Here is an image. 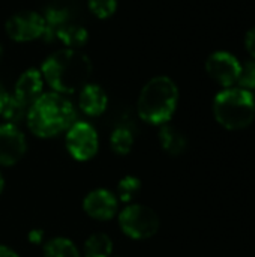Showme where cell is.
<instances>
[{
	"instance_id": "6da1fadb",
	"label": "cell",
	"mask_w": 255,
	"mask_h": 257,
	"mask_svg": "<svg viewBox=\"0 0 255 257\" xmlns=\"http://www.w3.org/2000/svg\"><path fill=\"white\" fill-rule=\"evenodd\" d=\"M41 74L54 92L60 95L75 93L87 84L92 75V63L84 53L74 48H62L44 60Z\"/></svg>"
},
{
	"instance_id": "7a4b0ae2",
	"label": "cell",
	"mask_w": 255,
	"mask_h": 257,
	"mask_svg": "<svg viewBox=\"0 0 255 257\" xmlns=\"http://www.w3.org/2000/svg\"><path fill=\"white\" fill-rule=\"evenodd\" d=\"M75 117V108L65 96L57 92H48L42 93L29 107L26 120L35 136L48 139L68 131L77 122Z\"/></svg>"
},
{
	"instance_id": "3957f363",
	"label": "cell",
	"mask_w": 255,
	"mask_h": 257,
	"mask_svg": "<svg viewBox=\"0 0 255 257\" xmlns=\"http://www.w3.org/2000/svg\"><path fill=\"white\" fill-rule=\"evenodd\" d=\"M179 102V89L176 83L165 75L153 77L140 92L137 111L138 116L150 125L168 123Z\"/></svg>"
},
{
	"instance_id": "277c9868",
	"label": "cell",
	"mask_w": 255,
	"mask_h": 257,
	"mask_svg": "<svg viewBox=\"0 0 255 257\" xmlns=\"http://www.w3.org/2000/svg\"><path fill=\"white\" fill-rule=\"evenodd\" d=\"M216 122L230 131L248 128L255 119V98L252 92L242 87H227L213 99Z\"/></svg>"
},
{
	"instance_id": "5b68a950",
	"label": "cell",
	"mask_w": 255,
	"mask_h": 257,
	"mask_svg": "<svg viewBox=\"0 0 255 257\" xmlns=\"http://www.w3.org/2000/svg\"><path fill=\"white\" fill-rule=\"evenodd\" d=\"M45 32L44 38L47 41H60L65 48H81L87 39V30L78 24L72 23L69 11L65 8H50L47 9L45 15Z\"/></svg>"
},
{
	"instance_id": "8992f818",
	"label": "cell",
	"mask_w": 255,
	"mask_h": 257,
	"mask_svg": "<svg viewBox=\"0 0 255 257\" xmlns=\"http://www.w3.org/2000/svg\"><path fill=\"white\" fill-rule=\"evenodd\" d=\"M119 226L122 232L132 239H147L158 233L159 217L144 205H131L119 215Z\"/></svg>"
},
{
	"instance_id": "52a82bcc",
	"label": "cell",
	"mask_w": 255,
	"mask_h": 257,
	"mask_svg": "<svg viewBox=\"0 0 255 257\" xmlns=\"http://www.w3.org/2000/svg\"><path fill=\"white\" fill-rule=\"evenodd\" d=\"M66 149L77 161H89L98 154L99 139L96 130L87 122H75L66 131Z\"/></svg>"
},
{
	"instance_id": "ba28073f",
	"label": "cell",
	"mask_w": 255,
	"mask_h": 257,
	"mask_svg": "<svg viewBox=\"0 0 255 257\" xmlns=\"http://www.w3.org/2000/svg\"><path fill=\"white\" fill-rule=\"evenodd\" d=\"M5 30L17 42H30L44 36L45 20L44 15L35 11H21L8 18Z\"/></svg>"
},
{
	"instance_id": "9c48e42d",
	"label": "cell",
	"mask_w": 255,
	"mask_h": 257,
	"mask_svg": "<svg viewBox=\"0 0 255 257\" xmlns=\"http://www.w3.org/2000/svg\"><path fill=\"white\" fill-rule=\"evenodd\" d=\"M206 71L224 89L233 87L239 78L240 62L228 51H215L206 60Z\"/></svg>"
},
{
	"instance_id": "30bf717a",
	"label": "cell",
	"mask_w": 255,
	"mask_h": 257,
	"mask_svg": "<svg viewBox=\"0 0 255 257\" xmlns=\"http://www.w3.org/2000/svg\"><path fill=\"white\" fill-rule=\"evenodd\" d=\"M27 143L24 134L12 123L0 125V166L17 164L26 154Z\"/></svg>"
},
{
	"instance_id": "8fae6325",
	"label": "cell",
	"mask_w": 255,
	"mask_h": 257,
	"mask_svg": "<svg viewBox=\"0 0 255 257\" xmlns=\"http://www.w3.org/2000/svg\"><path fill=\"white\" fill-rule=\"evenodd\" d=\"M117 208H119L117 197L105 188H98L90 191L83 200L84 212L90 218L99 221L111 220L117 214Z\"/></svg>"
},
{
	"instance_id": "7c38bea8",
	"label": "cell",
	"mask_w": 255,
	"mask_h": 257,
	"mask_svg": "<svg viewBox=\"0 0 255 257\" xmlns=\"http://www.w3.org/2000/svg\"><path fill=\"white\" fill-rule=\"evenodd\" d=\"M42 89H44V77L41 71L36 68H30L18 77L15 83L14 96L24 105L30 107L42 95Z\"/></svg>"
},
{
	"instance_id": "4fadbf2b",
	"label": "cell",
	"mask_w": 255,
	"mask_h": 257,
	"mask_svg": "<svg viewBox=\"0 0 255 257\" xmlns=\"http://www.w3.org/2000/svg\"><path fill=\"white\" fill-rule=\"evenodd\" d=\"M78 104H80L81 111L86 113L87 116H99L105 111L108 98H107L105 90L101 86L87 83L80 90Z\"/></svg>"
},
{
	"instance_id": "5bb4252c",
	"label": "cell",
	"mask_w": 255,
	"mask_h": 257,
	"mask_svg": "<svg viewBox=\"0 0 255 257\" xmlns=\"http://www.w3.org/2000/svg\"><path fill=\"white\" fill-rule=\"evenodd\" d=\"M159 143L162 149L170 155H180L186 151L188 140L185 134L173 125L164 123L159 130Z\"/></svg>"
},
{
	"instance_id": "9a60e30c",
	"label": "cell",
	"mask_w": 255,
	"mask_h": 257,
	"mask_svg": "<svg viewBox=\"0 0 255 257\" xmlns=\"http://www.w3.org/2000/svg\"><path fill=\"white\" fill-rule=\"evenodd\" d=\"M113 241L105 233H93L84 242V257H110Z\"/></svg>"
},
{
	"instance_id": "2e32d148",
	"label": "cell",
	"mask_w": 255,
	"mask_h": 257,
	"mask_svg": "<svg viewBox=\"0 0 255 257\" xmlns=\"http://www.w3.org/2000/svg\"><path fill=\"white\" fill-rule=\"evenodd\" d=\"M44 257H80V253L71 239L59 236L45 244Z\"/></svg>"
},
{
	"instance_id": "e0dca14e",
	"label": "cell",
	"mask_w": 255,
	"mask_h": 257,
	"mask_svg": "<svg viewBox=\"0 0 255 257\" xmlns=\"http://www.w3.org/2000/svg\"><path fill=\"white\" fill-rule=\"evenodd\" d=\"M110 145H111V149L117 155H126L131 152V149L134 146V136L128 128L119 126L111 133Z\"/></svg>"
},
{
	"instance_id": "ac0fdd59",
	"label": "cell",
	"mask_w": 255,
	"mask_h": 257,
	"mask_svg": "<svg viewBox=\"0 0 255 257\" xmlns=\"http://www.w3.org/2000/svg\"><path fill=\"white\" fill-rule=\"evenodd\" d=\"M27 111H29V107L24 105L23 102H20V101L12 95V96H9L8 102L5 104V107H3L0 116H3V117L8 120V123L15 125V123H18V122H21L23 119L27 117Z\"/></svg>"
},
{
	"instance_id": "d6986e66",
	"label": "cell",
	"mask_w": 255,
	"mask_h": 257,
	"mask_svg": "<svg viewBox=\"0 0 255 257\" xmlns=\"http://www.w3.org/2000/svg\"><path fill=\"white\" fill-rule=\"evenodd\" d=\"M141 191V182L135 176H125L120 179L117 185V197L119 200L128 203L132 202Z\"/></svg>"
},
{
	"instance_id": "ffe728a7",
	"label": "cell",
	"mask_w": 255,
	"mask_h": 257,
	"mask_svg": "<svg viewBox=\"0 0 255 257\" xmlns=\"http://www.w3.org/2000/svg\"><path fill=\"white\" fill-rule=\"evenodd\" d=\"M239 87L252 92L255 90V59L240 63V72L237 78Z\"/></svg>"
},
{
	"instance_id": "44dd1931",
	"label": "cell",
	"mask_w": 255,
	"mask_h": 257,
	"mask_svg": "<svg viewBox=\"0 0 255 257\" xmlns=\"http://www.w3.org/2000/svg\"><path fill=\"white\" fill-rule=\"evenodd\" d=\"M90 12L98 18H108L117 9V0H87Z\"/></svg>"
},
{
	"instance_id": "7402d4cb",
	"label": "cell",
	"mask_w": 255,
	"mask_h": 257,
	"mask_svg": "<svg viewBox=\"0 0 255 257\" xmlns=\"http://www.w3.org/2000/svg\"><path fill=\"white\" fill-rule=\"evenodd\" d=\"M245 48L251 54V57L255 59V27L248 30L245 35Z\"/></svg>"
},
{
	"instance_id": "603a6c76",
	"label": "cell",
	"mask_w": 255,
	"mask_h": 257,
	"mask_svg": "<svg viewBox=\"0 0 255 257\" xmlns=\"http://www.w3.org/2000/svg\"><path fill=\"white\" fill-rule=\"evenodd\" d=\"M42 236H44L42 230H32V232L29 233V241H30L32 244H41Z\"/></svg>"
},
{
	"instance_id": "cb8c5ba5",
	"label": "cell",
	"mask_w": 255,
	"mask_h": 257,
	"mask_svg": "<svg viewBox=\"0 0 255 257\" xmlns=\"http://www.w3.org/2000/svg\"><path fill=\"white\" fill-rule=\"evenodd\" d=\"M9 93L6 92V89L2 86V83H0V113H2V110H3V107H5V104L8 102V99H9Z\"/></svg>"
},
{
	"instance_id": "d4e9b609",
	"label": "cell",
	"mask_w": 255,
	"mask_h": 257,
	"mask_svg": "<svg viewBox=\"0 0 255 257\" xmlns=\"http://www.w3.org/2000/svg\"><path fill=\"white\" fill-rule=\"evenodd\" d=\"M0 257H20L14 250L5 247V245H0Z\"/></svg>"
},
{
	"instance_id": "484cf974",
	"label": "cell",
	"mask_w": 255,
	"mask_h": 257,
	"mask_svg": "<svg viewBox=\"0 0 255 257\" xmlns=\"http://www.w3.org/2000/svg\"><path fill=\"white\" fill-rule=\"evenodd\" d=\"M3 188H5V179H3V176H2V173H0V194H2V191H3Z\"/></svg>"
},
{
	"instance_id": "4316f807",
	"label": "cell",
	"mask_w": 255,
	"mask_h": 257,
	"mask_svg": "<svg viewBox=\"0 0 255 257\" xmlns=\"http://www.w3.org/2000/svg\"><path fill=\"white\" fill-rule=\"evenodd\" d=\"M2 56H3V50H2V45H0V60H2Z\"/></svg>"
}]
</instances>
